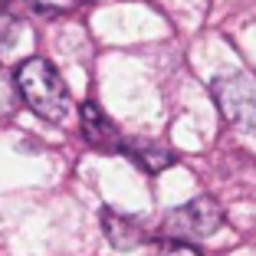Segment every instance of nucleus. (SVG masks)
<instances>
[{"mask_svg":"<svg viewBox=\"0 0 256 256\" xmlns=\"http://www.w3.org/2000/svg\"><path fill=\"white\" fill-rule=\"evenodd\" d=\"M16 89H20V98L26 102L33 115H40L43 122H66L69 118V89L62 82L60 69L53 66L50 60L43 56H30L16 66Z\"/></svg>","mask_w":256,"mask_h":256,"instance_id":"obj_1","label":"nucleus"},{"mask_svg":"<svg viewBox=\"0 0 256 256\" xmlns=\"http://www.w3.org/2000/svg\"><path fill=\"white\" fill-rule=\"evenodd\" d=\"M224 226V207L217 204V197L200 194L194 200L174 207L158 226L161 243H197L214 236Z\"/></svg>","mask_w":256,"mask_h":256,"instance_id":"obj_2","label":"nucleus"},{"mask_svg":"<svg viewBox=\"0 0 256 256\" xmlns=\"http://www.w3.org/2000/svg\"><path fill=\"white\" fill-rule=\"evenodd\" d=\"M210 96L220 115L240 132H256V76L226 72L210 82Z\"/></svg>","mask_w":256,"mask_h":256,"instance_id":"obj_3","label":"nucleus"},{"mask_svg":"<svg viewBox=\"0 0 256 256\" xmlns=\"http://www.w3.org/2000/svg\"><path fill=\"white\" fill-rule=\"evenodd\" d=\"M79 125H82V138L96 151L118 154L122 135H118V128L112 125V118L98 108V102H92V98H89V102H82V108H79Z\"/></svg>","mask_w":256,"mask_h":256,"instance_id":"obj_4","label":"nucleus"},{"mask_svg":"<svg viewBox=\"0 0 256 256\" xmlns=\"http://www.w3.org/2000/svg\"><path fill=\"white\" fill-rule=\"evenodd\" d=\"M118 154H125L128 161H135L144 174H161V171H168V168L178 164V154H174L171 144L144 142V138H122Z\"/></svg>","mask_w":256,"mask_h":256,"instance_id":"obj_5","label":"nucleus"},{"mask_svg":"<svg viewBox=\"0 0 256 256\" xmlns=\"http://www.w3.org/2000/svg\"><path fill=\"white\" fill-rule=\"evenodd\" d=\"M102 230H106L108 243L115 250H138L142 243H148V230L142 226V220L128 217V214H118L112 207L102 210Z\"/></svg>","mask_w":256,"mask_h":256,"instance_id":"obj_6","label":"nucleus"},{"mask_svg":"<svg viewBox=\"0 0 256 256\" xmlns=\"http://www.w3.org/2000/svg\"><path fill=\"white\" fill-rule=\"evenodd\" d=\"M33 10H40V14H69V10L82 7L86 0H30Z\"/></svg>","mask_w":256,"mask_h":256,"instance_id":"obj_7","label":"nucleus"},{"mask_svg":"<svg viewBox=\"0 0 256 256\" xmlns=\"http://www.w3.org/2000/svg\"><path fill=\"white\" fill-rule=\"evenodd\" d=\"M16 36H20V23L10 14H0V46H10Z\"/></svg>","mask_w":256,"mask_h":256,"instance_id":"obj_8","label":"nucleus"},{"mask_svg":"<svg viewBox=\"0 0 256 256\" xmlns=\"http://www.w3.org/2000/svg\"><path fill=\"white\" fill-rule=\"evenodd\" d=\"M158 256H204L197 243H161Z\"/></svg>","mask_w":256,"mask_h":256,"instance_id":"obj_9","label":"nucleus"}]
</instances>
